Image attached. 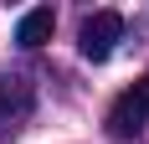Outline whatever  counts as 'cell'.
Instances as JSON below:
<instances>
[{"mask_svg": "<svg viewBox=\"0 0 149 144\" xmlns=\"http://www.w3.org/2000/svg\"><path fill=\"white\" fill-rule=\"evenodd\" d=\"M118 41H123V15L118 10H93L82 21V31H77V52L88 62H108Z\"/></svg>", "mask_w": 149, "mask_h": 144, "instance_id": "cell-1", "label": "cell"}, {"mask_svg": "<svg viewBox=\"0 0 149 144\" xmlns=\"http://www.w3.org/2000/svg\"><path fill=\"white\" fill-rule=\"evenodd\" d=\"M144 124H149V77H139V82L113 103V113H108V134H113V139H134Z\"/></svg>", "mask_w": 149, "mask_h": 144, "instance_id": "cell-2", "label": "cell"}, {"mask_svg": "<svg viewBox=\"0 0 149 144\" xmlns=\"http://www.w3.org/2000/svg\"><path fill=\"white\" fill-rule=\"evenodd\" d=\"M52 31H57V15H52V5H36V10H26L21 21H15V46L36 52V46H46V41H52Z\"/></svg>", "mask_w": 149, "mask_h": 144, "instance_id": "cell-3", "label": "cell"}]
</instances>
